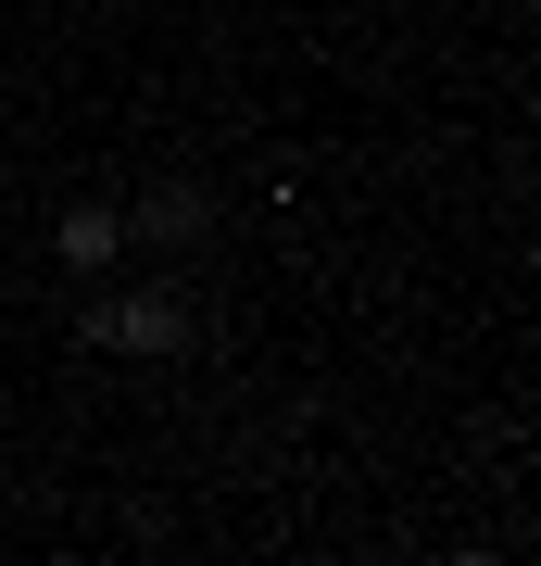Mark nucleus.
Instances as JSON below:
<instances>
[{
    "label": "nucleus",
    "instance_id": "f257e3e1",
    "mask_svg": "<svg viewBox=\"0 0 541 566\" xmlns=\"http://www.w3.org/2000/svg\"><path fill=\"white\" fill-rule=\"evenodd\" d=\"M89 353H189V303L177 290H101L89 303Z\"/></svg>",
    "mask_w": 541,
    "mask_h": 566
},
{
    "label": "nucleus",
    "instance_id": "7ed1b4c3",
    "mask_svg": "<svg viewBox=\"0 0 541 566\" xmlns=\"http://www.w3.org/2000/svg\"><path fill=\"white\" fill-rule=\"evenodd\" d=\"M139 240H201V189L189 177H164L152 202H139Z\"/></svg>",
    "mask_w": 541,
    "mask_h": 566
},
{
    "label": "nucleus",
    "instance_id": "f03ea898",
    "mask_svg": "<svg viewBox=\"0 0 541 566\" xmlns=\"http://www.w3.org/2000/svg\"><path fill=\"white\" fill-rule=\"evenodd\" d=\"M51 240H63V264H76V277H101V264L126 252V214H101V202H76V214L51 227Z\"/></svg>",
    "mask_w": 541,
    "mask_h": 566
}]
</instances>
